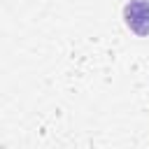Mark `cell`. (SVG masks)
Returning <instances> with one entry per match:
<instances>
[{
	"label": "cell",
	"mask_w": 149,
	"mask_h": 149,
	"mask_svg": "<svg viewBox=\"0 0 149 149\" xmlns=\"http://www.w3.org/2000/svg\"><path fill=\"white\" fill-rule=\"evenodd\" d=\"M128 28L137 35H149V0H130L123 7Z\"/></svg>",
	"instance_id": "cell-1"
}]
</instances>
